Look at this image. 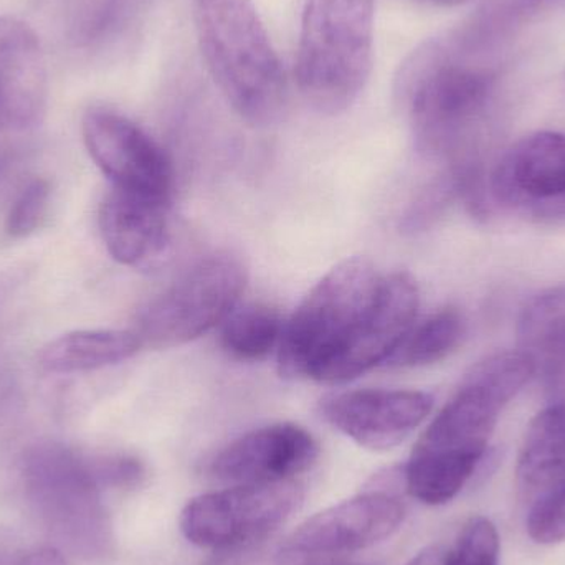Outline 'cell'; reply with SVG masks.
Wrapping results in <instances>:
<instances>
[{
	"mask_svg": "<svg viewBox=\"0 0 565 565\" xmlns=\"http://www.w3.org/2000/svg\"><path fill=\"white\" fill-rule=\"evenodd\" d=\"M418 306L420 292L411 275L398 271L382 278L377 298L361 324L316 381L342 384L384 365L415 324Z\"/></svg>",
	"mask_w": 565,
	"mask_h": 565,
	"instance_id": "cell-11",
	"label": "cell"
},
{
	"mask_svg": "<svg viewBox=\"0 0 565 565\" xmlns=\"http://www.w3.org/2000/svg\"><path fill=\"white\" fill-rule=\"evenodd\" d=\"M520 351L533 361L536 374L565 362V285L534 296L518 321Z\"/></svg>",
	"mask_w": 565,
	"mask_h": 565,
	"instance_id": "cell-19",
	"label": "cell"
},
{
	"mask_svg": "<svg viewBox=\"0 0 565 565\" xmlns=\"http://www.w3.org/2000/svg\"><path fill=\"white\" fill-rule=\"evenodd\" d=\"M501 541L493 521L475 516L458 534L445 565H500Z\"/></svg>",
	"mask_w": 565,
	"mask_h": 565,
	"instance_id": "cell-22",
	"label": "cell"
},
{
	"mask_svg": "<svg viewBox=\"0 0 565 565\" xmlns=\"http://www.w3.org/2000/svg\"><path fill=\"white\" fill-rule=\"evenodd\" d=\"M427 2L437 3V6H460L468 0H427Z\"/></svg>",
	"mask_w": 565,
	"mask_h": 565,
	"instance_id": "cell-29",
	"label": "cell"
},
{
	"mask_svg": "<svg viewBox=\"0 0 565 565\" xmlns=\"http://www.w3.org/2000/svg\"><path fill=\"white\" fill-rule=\"evenodd\" d=\"M0 565H68V563L58 547L42 546L0 556Z\"/></svg>",
	"mask_w": 565,
	"mask_h": 565,
	"instance_id": "cell-26",
	"label": "cell"
},
{
	"mask_svg": "<svg viewBox=\"0 0 565 565\" xmlns=\"http://www.w3.org/2000/svg\"><path fill=\"white\" fill-rule=\"evenodd\" d=\"M169 202L111 189L99 207V232L118 264L149 271L161 267L171 250Z\"/></svg>",
	"mask_w": 565,
	"mask_h": 565,
	"instance_id": "cell-15",
	"label": "cell"
},
{
	"mask_svg": "<svg viewBox=\"0 0 565 565\" xmlns=\"http://www.w3.org/2000/svg\"><path fill=\"white\" fill-rule=\"evenodd\" d=\"M22 478L33 513L60 547L85 559L108 553L111 523L88 457L58 441H42L26 450Z\"/></svg>",
	"mask_w": 565,
	"mask_h": 565,
	"instance_id": "cell-4",
	"label": "cell"
},
{
	"mask_svg": "<svg viewBox=\"0 0 565 565\" xmlns=\"http://www.w3.org/2000/svg\"><path fill=\"white\" fill-rule=\"evenodd\" d=\"M46 89L39 36L22 20L0 17V129L35 128L45 115Z\"/></svg>",
	"mask_w": 565,
	"mask_h": 565,
	"instance_id": "cell-16",
	"label": "cell"
},
{
	"mask_svg": "<svg viewBox=\"0 0 565 565\" xmlns=\"http://www.w3.org/2000/svg\"><path fill=\"white\" fill-rule=\"evenodd\" d=\"M83 141L113 188L171 202L174 172L161 146L136 122L111 109L83 116Z\"/></svg>",
	"mask_w": 565,
	"mask_h": 565,
	"instance_id": "cell-9",
	"label": "cell"
},
{
	"mask_svg": "<svg viewBox=\"0 0 565 565\" xmlns=\"http://www.w3.org/2000/svg\"><path fill=\"white\" fill-rule=\"evenodd\" d=\"M490 189L500 204L541 217L565 194V135L540 131L518 141L494 169Z\"/></svg>",
	"mask_w": 565,
	"mask_h": 565,
	"instance_id": "cell-14",
	"label": "cell"
},
{
	"mask_svg": "<svg viewBox=\"0 0 565 565\" xmlns=\"http://www.w3.org/2000/svg\"><path fill=\"white\" fill-rule=\"evenodd\" d=\"M434 397L420 391L364 388L328 395L319 405L322 418L359 447L392 450L424 424Z\"/></svg>",
	"mask_w": 565,
	"mask_h": 565,
	"instance_id": "cell-12",
	"label": "cell"
},
{
	"mask_svg": "<svg viewBox=\"0 0 565 565\" xmlns=\"http://www.w3.org/2000/svg\"><path fill=\"white\" fill-rule=\"evenodd\" d=\"M526 527L534 543L544 546L565 543V481L556 491L531 504Z\"/></svg>",
	"mask_w": 565,
	"mask_h": 565,
	"instance_id": "cell-24",
	"label": "cell"
},
{
	"mask_svg": "<svg viewBox=\"0 0 565 565\" xmlns=\"http://www.w3.org/2000/svg\"><path fill=\"white\" fill-rule=\"evenodd\" d=\"M405 72L418 151L430 158L457 154L490 105L493 75L463 63L428 58H418Z\"/></svg>",
	"mask_w": 565,
	"mask_h": 565,
	"instance_id": "cell-7",
	"label": "cell"
},
{
	"mask_svg": "<svg viewBox=\"0 0 565 565\" xmlns=\"http://www.w3.org/2000/svg\"><path fill=\"white\" fill-rule=\"evenodd\" d=\"M50 192L45 179H32L23 185L7 214L6 232L10 238L22 241L39 231L49 211Z\"/></svg>",
	"mask_w": 565,
	"mask_h": 565,
	"instance_id": "cell-23",
	"label": "cell"
},
{
	"mask_svg": "<svg viewBox=\"0 0 565 565\" xmlns=\"http://www.w3.org/2000/svg\"><path fill=\"white\" fill-rule=\"evenodd\" d=\"M318 455V444L305 428L268 425L222 448L211 461V473L232 484L282 483L308 471Z\"/></svg>",
	"mask_w": 565,
	"mask_h": 565,
	"instance_id": "cell-13",
	"label": "cell"
},
{
	"mask_svg": "<svg viewBox=\"0 0 565 565\" xmlns=\"http://www.w3.org/2000/svg\"><path fill=\"white\" fill-rule=\"evenodd\" d=\"M382 278L365 258H349L324 275L285 322L278 348L282 377L316 381L361 324Z\"/></svg>",
	"mask_w": 565,
	"mask_h": 565,
	"instance_id": "cell-5",
	"label": "cell"
},
{
	"mask_svg": "<svg viewBox=\"0 0 565 565\" xmlns=\"http://www.w3.org/2000/svg\"><path fill=\"white\" fill-rule=\"evenodd\" d=\"M375 0H308L296 56V82L311 108L341 115L372 72Z\"/></svg>",
	"mask_w": 565,
	"mask_h": 565,
	"instance_id": "cell-3",
	"label": "cell"
},
{
	"mask_svg": "<svg viewBox=\"0 0 565 565\" xmlns=\"http://www.w3.org/2000/svg\"><path fill=\"white\" fill-rule=\"evenodd\" d=\"M405 565H445V553L438 546L425 547Z\"/></svg>",
	"mask_w": 565,
	"mask_h": 565,
	"instance_id": "cell-27",
	"label": "cell"
},
{
	"mask_svg": "<svg viewBox=\"0 0 565 565\" xmlns=\"http://www.w3.org/2000/svg\"><path fill=\"white\" fill-rule=\"evenodd\" d=\"M565 481V407L547 404L531 420L521 445L516 483L527 504L543 500Z\"/></svg>",
	"mask_w": 565,
	"mask_h": 565,
	"instance_id": "cell-17",
	"label": "cell"
},
{
	"mask_svg": "<svg viewBox=\"0 0 565 565\" xmlns=\"http://www.w3.org/2000/svg\"><path fill=\"white\" fill-rule=\"evenodd\" d=\"M301 500L302 490L295 480L234 484L189 501L179 524L185 540L202 550H241L274 534Z\"/></svg>",
	"mask_w": 565,
	"mask_h": 565,
	"instance_id": "cell-8",
	"label": "cell"
},
{
	"mask_svg": "<svg viewBox=\"0 0 565 565\" xmlns=\"http://www.w3.org/2000/svg\"><path fill=\"white\" fill-rule=\"evenodd\" d=\"M285 321L278 309L264 302L235 306L222 321L221 345L232 359L258 362L280 348Z\"/></svg>",
	"mask_w": 565,
	"mask_h": 565,
	"instance_id": "cell-20",
	"label": "cell"
},
{
	"mask_svg": "<svg viewBox=\"0 0 565 565\" xmlns=\"http://www.w3.org/2000/svg\"><path fill=\"white\" fill-rule=\"evenodd\" d=\"M467 334V321L458 309L445 308L412 326L385 367H422L444 361L457 351Z\"/></svg>",
	"mask_w": 565,
	"mask_h": 565,
	"instance_id": "cell-21",
	"label": "cell"
},
{
	"mask_svg": "<svg viewBox=\"0 0 565 565\" xmlns=\"http://www.w3.org/2000/svg\"><path fill=\"white\" fill-rule=\"evenodd\" d=\"M141 348L135 331H73L43 345L39 364L49 374H79L121 364Z\"/></svg>",
	"mask_w": 565,
	"mask_h": 565,
	"instance_id": "cell-18",
	"label": "cell"
},
{
	"mask_svg": "<svg viewBox=\"0 0 565 565\" xmlns=\"http://www.w3.org/2000/svg\"><path fill=\"white\" fill-rule=\"evenodd\" d=\"M247 282L241 258L215 252L182 271L141 309L135 332L142 345L175 348L221 324L238 305Z\"/></svg>",
	"mask_w": 565,
	"mask_h": 565,
	"instance_id": "cell-6",
	"label": "cell"
},
{
	"mask_svg": "<svg viewBox=\"0 0 565 565\" xmlns=\"http://www.w3.org/2000/svg\"><path fill=\"white\" fill-rule=\"evenodd\" d=\"M540 218H550V221H559V218H563V221H565V194L556 204L551 205Z\"/></svg>",
	"mask_w": 565,
	"mask_h": 565,
	"instance_id": "cell-28",
	"label": "cell"
},
{
	"mask_svg": "<svg viewBox=\"0 0 565 565\" xmlns=\"http://www.w3.org/2000/svg\"><path fill=\"white\" fill-rule=\"evenodd\" d=\"M511 401L471 369L412 450L402 471L407 493L428 507L455 500L487 457L500 414Z\"/></svg>",
	"mask_w": 565,
	"mask_h": 565,
	"instance_id": "cell-2",
	"label": "cell"
},
{
	"mask_svg": "<svg viewBox=\"0 0 565 565\" xmlns=\"http://www.w3.org/2000/svg\"><path fill=\"white\" fill-rule=\"evenodd\" d=\"M405 507L387 491H369L315 514L289 536L291 556L319 557L358 553L394 536Z\"/></svg>",
	"mask_w": 565,
	"mask_h": 565,
	"instance_id": "cell-10",
	"label": "cell"
},
{
	"mask_svg": "<svg viewBox=\"0 0 565 565\" xmlns=\"http://www.w3.org/2000/svg\"><path fill=\"white\" fill-rule=\"evenodd\" d=\"M93 477L103 488H132L145 478V467L129 455H92L88 457Z\"/></svg>",
	"mask_w": 565,
	"mask_h": 565,
	"instance_id": "cell-25",
	"label": "cell"
},
{
	"mask_svg": "<svg viewBox=\"0 0 565 565\" xmlns=\"http://www.w3.org/2000/svg\"><path fill=\"white\" fill-rule=\"evenodd\" d=\"M205 65L228 105L248 125L281 118L288 86L267 29L252 0H194Z\"/></svg>",
	"mask_w": 565,
	"mask_h": 565,
	"instance_id": "cell-1",
	"label": "cell"
}]
</instances>
